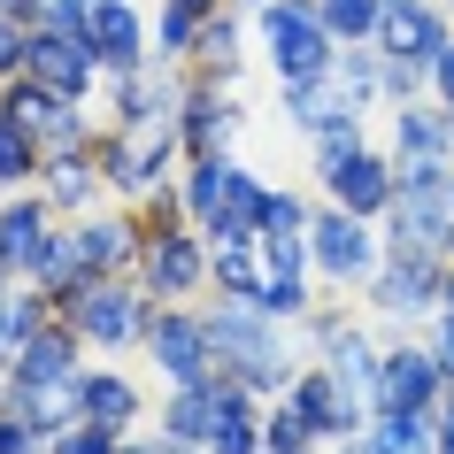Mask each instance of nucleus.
<instances>
[{"mask_svg": "<svg viewBox=\"0 0 454 454\" xmlns=\"http://www.w3.org/2000/svg\"><path fill=\"white\" fill-rule=\"evenodd\" d=\"M185 8H223V0H185Z\"/></svg>", "mask_w": 454, "mask_h": 454, "instance_id": "obj_47", "label": "nucleus"}, {"mask_svg": "<svg viewBox=\"0 0 454 454\" xmlns=\"http://www.w3.org/2000/svg\"><path fill=\"white\" fill-rule=\"evenodd\" d=\"M332 454H385V447H378V431H355V439H339Z\"/></svg>", "mask_w": 454, "mask_h": 454, "instance_id": "obj_42", "label": "nucleus"}, {"mask_svg": "<svg viewBox=\"0 0 454 454\" xmlns=\"http://www.w3.org/2000/svg\"><path fill=\"white\" fill-rule=\"evenodd\" d=\"M39 169H47V146L31 139V131L8 116V108H0V185L24 192V185H39Z\"/></svg>", "mask_w": 454, "mask_h": 454, "instance_id": "obj_29", "label": "nucleus"}, {"mask_svg": "<svg viewBox=\"0 0 454 454\" xmlns=\"http://www.w3.org/2000/svg\"><path fill=\"white\" fill-rule=\"evenodd\" d=\"M286 401H293V408H301V416L316 424V439H324V447H339V439L370 431V408H362L355 393H347V385H339L332 370H324V362H301V370H293Z\"/></svg>", "mask_w": 454, "mask_h": 454, "instance_id": "obj_16", "label": "nucleus"}, {"mask_svg": "<svg viewBox=\"0 0 454 454\" xmlns=\"http://www.w3.org/2000/svg\"><path fill=\"white\" fill-rule=\"evenodd\" d=\"M447 262H454V247H447Z\"/></svg>", "mask_w": 454, "mask_h": 454, "instance_id": "obj_50", "label": "nucleus"}, {"mask_svg": "<svg viewBox=\"0 0 454 454\" xmlns=\"http://www.w3.org/2000/svg\"><path fill=\"white\" fill-rule=\"evenodd\" d=\"M24 77H39V85H54V93H70V100H93V85H100L108 70H100V54L85 47V31H62V24H31Z\"/></svg>", "mask_w": 454, "mask_h": 454, "instance_id": "obj_14", "label": "nucleus"}, {"mask_svg": "<svg viewBox=\"0 0 454 454\" xmlns=\"http://www.w3.org/2000/svg\"><path fill=\"white\" fill-rule=\"evenodd\" d=\"M262 454H324V439H316V424L301 416V408L278 393V401L262 408Z\"/></svg>", "mask_w": 454, "mask_h": 454, "instance_id": "obj_32", "label": "nucleus"}, {"mask_svg": "<svg viewBox=\"0 0 454 454\" xmlns=\"http://www.w3.org/2000/svg\"><path fill=\"white\" fill-rule=\"evenodd\" d=\"M262 239H208V301H254Z\"/></svg>", "mask_w": 454, "mask_h": 454, "instance_id": "obj_27", "label": "nucleus"}, {"mask_svg": "<svg viewBox=\"0 0 454 454\" xmlns=\"http://www.w3.org/2000/svg\"><path fill=\"white\" fill-rule=\"evenodd\" d=\"M247 131L231 85H208V77H185V108H177V139H185V162L192 154H231Z\"/></svg>", "mask_w": 454, "mask_h": 454, "instance_id": "obj_17", "label": "nucleus"}, {"mask_svg": "<svg viewBox=\"0 0 454 454\" xmlns=\"http://www.w3.org/2000/svg\"><path fill=\"white\" fill-rule=\"evenodd\" d=\"M447 123H454V108H447Z\"/></svg>", "mask_w": 454, "mask_h": 454, "instance_id": "obj_51", "label": "nucleus"}, {"mask_svg": "<svg viewBox=\"0 0 454 454\" xmlns=\"http://www.w3.org/2000/svg\"><path fill=\"white\" fill-rule=\"evenodd\" d=\"M239 8H262V0H239Z\"/></svg>", "mask_w": 454, "mask_h": 454, "instance_id": "obj_48", "label": "nucleus"}, {"mask_svg": "<svg viewBox=\"0 0 454 454\" xmlns=\"http://www.w3.org/2000/svg\"><path fill=\"white\" fill-rule=\"evenodd\" d=\"M309 215H316V208H309V192H293V185L278 192V185H270V208H262V231H309Z\"/></svg>", "mask_w": 454, "mask_h": 454, "instance_id": "obj_37", "label": "nucleus"}, {"mask_svg": "<svg viewBox=\"0 0 454 454\" xmlns=\"http://www.w3.org/2000/svg\"><path fill=\"white\" fill-rule=\"evenodd\" d=\"M200 16H208V8H185V0H162V16H154V62H162V70H185V62H192V39H200Z\"/></svg>", "mask_w": 454, "mask_h": 454, "instance_id": "obj_31", "label": "nucleus"}, {"mask_svg": "<svg viewBox=\"0 0 454 454\" xmlns=\"http://www.w3.org/2000/svg\"><path fill=\"white\" fill-rule=\"evenodd\" d=\"M370 431L385 454H439V416H416V408H378Z\"/></svg>", "mask_w": 454, "mask_h": 454, "instance_id": "obj_30", "label": "nucleus"}, {"mask_svg": "<svg viewBox=\"0 0 454 454\" xmlns=\"http://www.w3.org/2000/svg\"><path fill=\"white\" fill-rule=\"evenodd\" d=\"M146 447H154V454H208L200 439H177V431H162V424L146 431Z\"/></svg>", "mask_w": 454, "mask_h": 454, "instance_id": "obj_41", "label": "nucleus"}, {"mask_svg": "<svg viewBox=\"0 0 454 454\" xmlns=\"http://www.w3.org/2000/svg\"><path fill=\"white\" fill-rule=\"evenodd\" d=\"M131 278H139L154 301H208V231H192V223L146 231Z\"/></svg>", "mask_w": 454, "mask_h": 454, "instance_id": "obj_10", "label": "nucleus"}, {"mask_svg": "<svg viewBox=\"0 0 454 454\" xmlns=\"http://www.w3.org/2000/svg\"><path fill=\"white\" fill-rule=\"evenodd\" d=\"M24 54H31V16L0 8V85H8V77H24Z\"/></svg>", "mask_w": 454, "mask_h": 454, "instance_id": "obj_35", "label": "nucleus"}, {"mask_svg": "<svg viewBox=\"0 0 454 454\" xmlns=\"http://www.w3.org/2000/svg\"><path fill=\"white\" fill-rule=\"evenodd\" d=\"M185 108V70L146 62L131 77H108V123H177Z\"/></svg>", "mask_w": 454, "mask_h": 454, "instance_id": "obj_18", "label": "nucleus"}, {"mask_svg": "<svg viewBox=\"0 0 454 454\" xmlns=\"http://www.w3.org/2000/svg\"><path fill=\"white\" fill-rule=\"evenodd\" d=\"M139 355H146V370H162V385H200V378H215L208 301H154Z\"/></svg>", "mask_w": 454, "mask_h": 454, "instance_id": "obj_8", "label": "nucleus"}, {"mask_svg": "<svg viewBox=\"0 0 454 454\" xmlns=\"http://www.w3.org/2000/svg\"><path fill=\"white\" fill-rule=\"evenodd\" d=\"M431 355H439V370H447V385H454V309L431 316Z\"/></svg>", "mask_w": 454, "mask_h": 454, "instance_id": "obj_39", "label": "nucleus"}, {"mask_svg": "<svg viewBox=\"0 0 454 454\" xmlns=\"http://www.w3.org/2000/svg\"><path fill=\"white\" fill-rule=\"evenodd\" d=\"M0 8H16V16H31V24H39V8H47V0H0Z\"/></svg>", "mask_w": 454, "mask_h": 454, "instance_id": "obj_43", "label": "nucleus"}, {"mask_svg": "<svg viewBox=\"0 0 454 454\" xmlns=\"http://www.w3.org/2000/svg\"><path fill=\"white\" fill-rule=\"evenodd\" d=\"M0 454H47V431L16 408H0Z\"/></svg>", "mask_w": 454, "mask_h": 454, "instance_id": "obj_38", "label": "nucleus"}, {"mask_svg": "<svg viewBox=\"0 0 454 454\" xmlns=\"http://www.w3.org/2000/svg\"><path fill=\"white\" fill-rule=\"evenodd\" d=\"M439 454H454V416H439Z\"/></svg>", "mask_w": 454, "mask_h": 454, "instance_id": "obj_45", "label": "nucleus"}, {"mask_svg": "<svg viewBox=\"0 0 454 454\" xmlns=\"http://www.w3.org/2000/svg\"><path fill=\"white\" fill-rule=\"evenodd\" d=\"M77 393H85V424H108V431H131L146 424V393L131 370H116V362H93L85 355V370H77Z\"/></svg>", "mask_w": 454, "mask_h": 454, "instance_id": "obj_19", "label": "nucleus"}, {"mask_svg": "<svg viewBox=\"0 0 454 454\" xmlns=\"http://www.w3.org/2000/svg\"><path fill=\"white\" fill-rule=\"evenodd\" d=\"M431 100H439V108H454V39L439 47V62H431Z\"/></svg>", "mask_w": 454, "mask_h": 454, "instance_id": "obj_40", "label": "nucleus"}, {"mask_svg": "<svg viewBox=\"0 0 454 454\" xmlns=\"http://www.w3.org/2000/svg\"><path fill=\"white\" fill-rule=\"evenodd\" d=\"M116 447H123V431H108V424H70L47 439V454H116Z\"/></svg>", "mask_w": 454, "mask_h": 454, "instance_id": "obj_36", "label": "nucleus"}, {"mask_svg": "<svg viewBox=\"0 0 454 454\" xmlns=\"http://www.w3.org/2000/svg\"><path fill=\"white\" fill-rule=\"evenodd\" d=\"M316 8H324V24H332L339 47H370L378 24H385V0H316Z\"/></svg>", "mask_w": 454, "mask_h": 454, "instance_id": "obj_33", "label": "nucleus"}, {"mask_svg": "<svg viewBox=\"0 0 454 454\" xmlns=\"http://www.w3.org/2000/svg\"><path fill=\"white\" fill-rule=\"evenodd\" d=\"M278 93H286V123L293 131H332V123H355L362 108H355V93H347V85H339L332 70L324 77H309V85H278Z\"/></svg>", "mask_w": 454, "mask_h": 454, "instance_id": "obj_26", "label": "nucleus"}, {"mask_svg": "<svg viewBox=\"0 0 454 454\" xmlns=\"http://www.w3.org/2000/svg\"><path fill=\"white\" fill-rule=\"evenodd\" d=\"M254 24H262V54L278 70V85H309V77H324L339 62V39L316 0H262Z\"/></svg>", "mask_w": 454, "mask_h": 454, "instance_id": "obj_7", "label": "nucleus"}, {"mask_svg": "<svg viewBox=\"0 0 454 454\" xmlns=\"http://www.w3.org/2000/svg\"><path fill=\"white\" fill-rule=\"evenodd\" d=\"M62 247H70V262L85 270V278H131L139 270V247H146V223L139 208H108L100 200L93 215H62Z\"/></svg>", "mask_w": 454, "mask_h": 454, "instance_id": "obj_9", "label": "nucleus"}, {"mask_svg": "<svg viewBox=\"0 0 454 454\" xmlns=\"http://www.w3.org/2000/svg\"><path fill=\"white\" fill-rule=\"evenodd\" d=\"M39 192H47L62 215H93L100 200H108V169H100L93 139H85V146H54L47 169H39Z\"/></svg>", "mask_w": 454, "mask_h": 454, "instance_id": "obj_20", "label": "nucleus"}, {"mask_svg": "<svg viewBox=\"0 0 454 454\" xmlns=\"http://www.w3.org/2000/svg\"><path fill=\"white\" fill-rule=\"evenodd\" d=\"M447 192H454V185H447Z\"/></svg>", "mask_w": 454, "mask_h": 454, "instance_id": "obj_53", "label": "nucleus"}, {"mask_svg": "<svg viewBox=\"0 0 454 454\" xmlns=\"http://www.w3.org/2000/svg\"><path fill=\"white\" fill-rule=\"evenodd\" d=\"M208 339H215V370H231L247 393L278 401L301 370V347H293V324L262 316L254 301H208Z\"/></svg>", "mask_w": 454, "mask_h": 454, "instance_id": "obj_1", "label": "nucleus"}, {"mask_svg": "<svg viewBox=\"0 0 454 454\" xmlns=\"http://www.w3.org/2000/svg\"><path fill=\"white\" fill-rule=\"evenodd\" d=\"M378 408H416V416H439V408H447V370L431 355V339H393V347H385Z\"/></svg>", "mask_w": 454, "mask_h": 454, "instance_id": "obj_13", "label": "nucleus"}, {"mask_svg": "<svg viewBox=\"0 0 454 454\" xmlns=\"http://www.w3.org/2000/svg\"><path fill=\"white\" fill-rule=\"evenodd\" d=\"M47 316H54V301H47L39 286H24V278H16V286L0 293V370H8V362L24 355V339L39 332Z\"/></svg>", "mask_w": 454, "mask_h": 454, "instance_id": "obj_28", "label": "nucleus"}, {"mask_svg": "<svg viewBox=\"0 0 454 454\" xmlns=\"http://www.w3.org/2000/svg\"><path fill=\"white\" fill-rule=\"evenodd\" d=\"M100 169H108V192H116L123 208H139L146 192L177 185V169H185V139H177V123H108L93 139Z\"/></svg>", "mask_w": 454, "mask_h": 454, "instance_id": "obj_3", "label": "nucleus"}, {"mask_svg": "<svg viewBox=\"0 0 454 454\" xmlns=\"http://www.w3.org/2000/svg\"><path fill=\"white\" fill-rule=\"evenodd\" d=\"M0 200H8V185H0Z\"/></svg>", "mask_w": 454, "mask_h": 454, "instance_id": "obj_49", "label": "nucleus"}, {"mask_svg": "<svg viewBox=\"0 0 454 454\" xmlns=\"http://www.w3.org/2000/svg\"><path fill=\"white\" fill-rule=\"evenodd\" d=\"M447 278H454V262L439 254V247H385V262H378V278L362 286V301L385 316V324H431V316L447 309Z\"/></svg>", "mask_w": 454, "mask_h": 454, "instance_id": "obj_5", "label": "nucleus"}, {"mask_svg": "<svg viewBox=\"0 0 454 454\" xmlns=\"http://www.w3.org/2000/svg\"><path fill=\"white\" fill-rule=\"evenodd\" d=\"M8 286H16V270H8V262H0V293H8Z\"/></svg>", "mask_w": 454, "mask_h": 454, "instance_id": "obj_46", "label": "nucleus"}, {"mask_svg": "<svg viewBox=\"0 0 454 454\" xmlns=\"http://www.w3.org/2000/svg\"><path fill=\"white\" fill-rule=\"evenodd\" d=\"M447 39H454V24H447V8H431V0H393L385 24H378V47L401 54V62H416V70H431Z\"/></svg>", "mask_w": 454, "mask_h": 454, "instance_id": "obj_22", "label": "nucleus"}, {"mask_svg": "<svg viewBox=\"0 0 454 454\" xmlns=\"http://www.w3.org/2000/svg\"><path fill=\"white\" fill-rule=\"evenodd\" d=\"M54 316H62L85 347H100V355H139L146 316H154V293H146L139 278H85Z\"/></svg>", "mask_w": 454, "mask_h": 454, "instance_id": "obj_4", "label": "nucleus"}, {"mask_svg": "<svg viewBox=\"0 0 454 454\" xmlns=\"http://www.w3.org/2000/svg\"><path fill=\"white\" fill-rule=\"evenodd\" d=\"M239 62H247V24H239V0H223V8H208V16H200V39H192L185 77L239 85Z\"/></svg>", "mask_w": 454, "mask_h": 454, "instance_id": "obj_24", "label": "nucleus"}, {"mask_svg": "<svg viewBox=\"0 0 454 454\" xmlns=\"http://www.w3.org/2000/svg\"><path fill=\"white\" fill-rule=\"evenodd\" d=\"M378 262H385V231L370 215H347L332 200L309 215V270L324 293H362L378 278Z\"/></svg>", "mask_w": 454, "mask_h": 454, "instance_id": "obj_6", "label": "nucleus"}, {"mask_svg": "<svg viewBox=\"0 0 454 454\" xmlns=\"http://www.w3.org/2000/svg\"><path fill=\"white\" fill-rule=\"evenodd\" d=\"M85 47L100 54V70H108V77H131V70L154 62V24L139 16V0H93Z\"/></svg>", "mask_w": 454, "mask_h": 454, "instance_id": "obj_15", "label": "nucleus"}, {"mask_svg": "<svg viewBox=\"0 0 454 454\" xmlns=\"http://www.w3.org/2000/svg\"><path fill=\"white\" fill-rule=\"evenodd\" d=\"M54 247H62V208H54L39 185L8 192V200H0V262L31 286V278H39V262H47Z\"/></svg>", "mask_w": 454, "mask_h": 454, "instance_id": "obj_12", "label": "nucleus"}, {"mask_svg": "<svg viewBox=\"0 0 454 454\" xmlns=\"http://www.w3.org/2000/svg\"><path fill=\"white\" fill-rule=\"evenodd\" d=\"M309 162H316V192H324L332 208L385 223V208H393L401 177H393V146H370V139H362V116H355V123H332V131H316V139H309Z\"/></svg>", "mask_w": 454, "mask_h": 454, "instance_id": "obj_2", "label": "nucleus"}, {"mask_svg": "<svg viewBox=\"0 0 454 454\" xmlns=\"http://www.w3.org/2000/svg\"><path fill=\"white\" fill-rule=\"evenodd\" d=\"M385 8H393V0H385Z\"/></svg>", "mask_w": 454, "mask_h": 454, "instance_id": "obj_52", "label": "nucleus"}, {"mask_svg": "<svg viewBox=\"0 0 454 454\" xmlns=\"http://www.w3.org/2000/svg\"><path fill=\"white\" fill-rule=\"evenodd\" d=\"M116 454H154V447H146V431H131V439H123Z\"/></svg>", "mask_w": 454, "mask_h": 454, "instance_id": "obj_44", "label": "nucleus"}, {"mask_svg": "<svg viewBox=\"0 0 454 454\" xmlns=\"http://www.w3.org/2000/svg\"><path fill=\"white\" fill-rule=\"evenodd\" d=\"M393 116V162H454V123L439 100H401Z\"/></svg>", "mask_w": 454, "mask_h": 454, "instance_id": "obj_25", "label": "nucleus"}, {"mask_svg": "<svg viewBox=\"0 0 454 454\" xmlns=\"http://www.w3.org/2000/svg\"><path fill=\"white\" fill-rule=\"evenodd\" d=\"M0 108L24 123L47 154H54V146L100 139V131H93V108H85V100H70V93H54V85H39V77H8V85H0Z\"/></svg>", "mask_w": 454, "mask_h": 454, "instance_id": "obj_11", "label": "nucleus"}, {"mask_svg": "<svg viewBox=\"0 0 454 454\" xmlns=\"http://www.w3.org/2000/svg\"><path fill=\"white\" fill-rule=\"evenodd\" d=\"M85 355H93V347H85L62 316H47V324L24 339V355L8 362L0 378H8V385H62V378H77V370H85Z\"/></svg>", "mask_w": 454, "mask_h": 454, "instance_id": "obj_21", "label": "nucleus"}, {"mask_svg": "<svg viewBox=\"0 0 454 454\" xmlns=\"http://www.w3.org/2000/svg\"><path fill=\"white\" fill-rule=\"evenodd\" d=\"M270 408V401H262ZM262 408H247V416H223L208 439V454H262Z\"/></svg>", "mask_w": 454, "mask_h": 454, "instance_id": "obj_34", "label": "nucleus"}, {"mask_svg": "<svg viewBox=\"0 0 454 454\" xmlns=\"http://www.w3.org/2000/svg\"><path fill=\"white\" fill-rule=\"evenodd\" d=\"M262 208H270V185L231 154V162H223V185H215V208H208L200 231H208V239H262Z\"/></svg>", "mask_w": 454, "mask_h": 454, "instance_id": "obj_23", "label": "nucleus"}]
</instances>
